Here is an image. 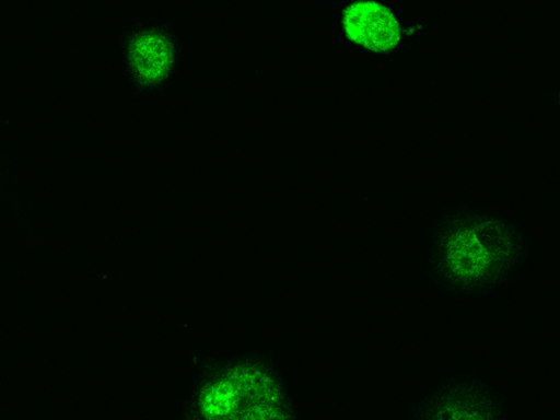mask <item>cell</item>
I'll use <instances>...</instances> for the list:
<instances>
[{"label":"cell","instance_id":"3","mask_svg":"<svg viewBox=\"0 0 560 420\" xmlns=\"http://www.w3.org/2000/svg\"><path fill=\"white\" fill-rule=\"evenodd\" d=\"M409 420H512L502 393L472 373L451 377L424 394Z\"/></svg>","mask_w":560,"mask_h":420},{"label":"cell","instance_id":"4","mask_svg":"<svg viewBox=\"0 0 560 420\" xmlns=\"http://www.w3.org/2000/svg\"><path fill=\"white\" fill-rule=\"evenodd\" d=\"M341 24L348 39L373 52H386L400 40L395 14L375 1H358L342 12Z\"/></svg>","mask_w":560,"mask_h":420},{"label":"cell","instance_id":"1","mask_svg":"<svg viewBox=\"0 0 560 420\" xmlns=\"http://www.w3.org/2000/svg\"><path fill=\"white\" fill-rule=\"evenodd\" d=\"M530 255L524 234L500 212L454 206L429 228L423 273L428 285L444 298L480 300L516 279Z\"/></svg>","mask_w":560,"mask_h":420},{"label":"cell","instance_id":"6","mask_svg":"<svg viewBox=\"0 0 560 420\" xmlns=\"http://www.w3.org/2000/svg\"><path fill=\"white\" fill-rule=\"evenodd\" d=\"M559 107H560V95H559Z\"/></svg>","mask_w":560,"mask_h":420},{"label":"cell","instance_id":"2","mask_svg":"<svg viewBox=\"0 0 560 420\" xmlns=\"http://www.w3.org/2000/svg\"><path fill=\"white\" fill-rule=\"evenodd\" d=\"M197 420H294L289 387L273 363H235L206 386Z\"/></svg>","mask_w":560,"mask_h":420},{"label":"cell","instance_id":"5","mask_svg":"<svg viewBox=\"0 0 560 420\" xmlns=\"http://www.w3.org/2000/svg\"><path fill=\"white\" fill-rule=\"evenodd\" d=\"M135 73L144 82H156L167 74L173 63V48L170 42L155 32H148L135 38L130 49Z\"/></svg>","mask_w":560,"mask_h":420}]
</instances>
